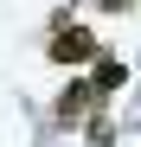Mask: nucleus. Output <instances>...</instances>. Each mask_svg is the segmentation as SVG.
<instances>
[{
	"instance_id": "f257e3e1",
	"label": "nucleus",
	"mask_w": 141,
	"mask_h": 147,
	"mask_svg": "<svg viewBox=\"0 0 141 147\" xmlns=\"http://www.w3.org/2000/svg\"><path fill=\"white\" fill-rule=\"evenodd\" d=\"M90 58H96V38H90L83 26H64L52 38V64H90Z\"/></svg>"
},
{
	"instance_id": "f03ea898",
	"label": "nucleus",
	"mask_w": 141,
	"mask_h": 147,
	"mask_svg": "<svg viewBox=\"0 0 141 147\" xmlns=\"http://www.w3.org/2000/svg\"><path fill=\"white\" fill-rule=\"evenodd\" d=\"M96 102H103L96 83H70L64 102H58V121H90V115H96Z\"/></svg>"
},
{
	"instance_id": "7ed1b4c3",
	"label": "nucleus",
	"mask_w": 141,
	"mask_h": 147,
	"mask_svg": "<svg viewBox=\"0 0 141 147\" xmlns=\"http://www.w3.org/2000/svg\"><path fill=\"white\" fill-rule=\"evenodd\" d=\"M90 83H96V96L122 90V83H128V64H122V58H96V77H90Z\"/></svg>"
},
{
	"instance_id": "20e7f679",
	"label": "nucleus",
	"mask_w": 141,
	"mask_h": 147,
	"mask_svg": "<svg viewBox=\"0 0 141 147\" xmlns=\"http://www.w3.org/2000/svg\"><path fill=\"white\" fill-rule=\"evenodd\" d=\"M115 141V121L109 115H90V147H109Z\"/></svg>"
},
{
	"instance_id": "39448f33",
	"label": "nucleus",
	"mask_w": 141,
	"mask_h": 147,
	"mask_svg": "<svg viewBox=\"0 0 141 147\" xmlns=\"http://www.w3.org/2000/svg\"><path fill=\"white\" fill-rule=\"evenodd\" d=\"M103 7H109V13H122V7H128V0H103Z\"/></svg>"
}]
</instances>
